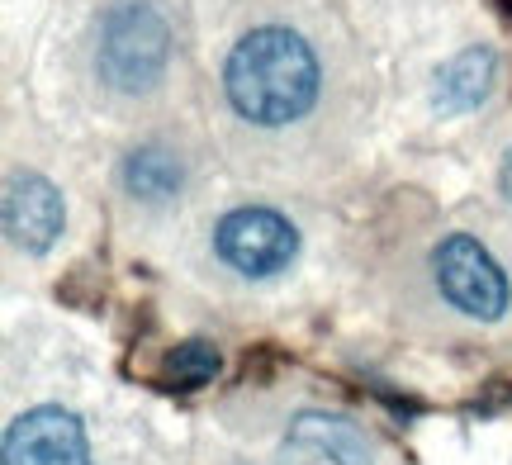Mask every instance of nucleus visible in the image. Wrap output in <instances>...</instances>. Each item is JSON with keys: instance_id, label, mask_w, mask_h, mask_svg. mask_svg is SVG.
<instances>
[{"instance_id": "nucleus-9", "label": "nucleus", "mask_w": 512, "mask_h": 465, "mask_svg": "<svg viewBox=\"0 0 512 465\" xmlns=\"http://www.w3.org/2000/svg\"><path fill=\"white\" fill-rule=\"evenodd\" d=\"M185 171L181 162H176V152L166 148H133L124 157V186L133 200H147V205H162V200H171L176 190H181Z\"/></svg>"}, {"instance_id": "nucleus-6", "label": "nucleus", "mask_w": 512, "mask_h": 465, "mask_svg": "<svg viewBox=\"0 0 512 465\" xmlns=\"http://www.w3.org/2000/svg\"><path fill=\"white\" fill-rule=\"evenodd\" d=\"M62 224H67L62 190L48 176H38V171L10 176V186H5V233H10L15 247L38 257V252H48L57 242Z\"/></svg>"}, {"instance_id": "nucleus-10", "label": "nucleus", "mask_w": 512, "mask_h": 465, "mask_svg": "<svg viewBox=\"0 0 512 465\" xmlns=\"http://www.w3.org/2000/svg\"><path fill=\"white\" fill-rule=\"evenodd\" d=\"M219 375V352L209 342H181L162 356V380L171 390H200Z\"/></svg>"}, {"instance_id": "nucleus-8", "label": "nucleus", "mask_w": 512, "mask_h": 465, "mask_svg": "<svg viewBox=\"0 0 512 465\" xmlns=\"http://www.w3.org/2000/svg\"><path fill=\"white\" fill-rule=\"evenodd\" d=\"M494 81H498V57L494 48H465L456 53L446 67L437 72V91H432V105L441 114H470L479 110L489 95H494Z\"/></svg>"}, {"instance_id": "nucleus-3", "label": "nucleus", "mask_w": 512, "mask_h": 465, "mask_svg": "<svg viewBox=\"0 0 512 465\" xmlns=\"http://www.w3.org/2000/svg\"><path fill=\"white\" fill-rule=\"evenodd\" d=\"M432 271H437V290L441 299L460 309L465 318H479V323H498L508 314V276L494 261V252L484 247L470 233H446L432 252Z\"/></svg>"}, {"instance_id": "nucleus-4", "label": "nucleus", "mask_w": 512, "mask_h": 465, "mask_svg": "<svg viewBox=\"0 0 512 465\" xmlns=\"http://www.w3.org/2000/svg\"><path fill=\"white\" fill-rule=\"evenodd\" d=\"M214 247L219 257L247 280L280 276L294 257H299V233L285 214H275L266 205H242L233 214H223L214 228Z\"/></svg>"}, {"instance_id": "nucleus-11", "label": "nucleus", "mask_w": 512, "mask_h": 465, "mask_svg": "<svg viewBox=\"0 0 512 465\" xmlns=\"http://www.w3.org/2000/svg\"><path fill=\"white\" fill-rule=\"evenodd\" d=\"M498 190L512 200V148H508V157H503V167H498Z\"/></svg>"}, {"instance_id": "nucleus-1", "label": "nucleus", "mask_w": 512, "mask_h": 465, "mask_svg": "<svg viewBox=\"0 0 512 465\" xmlns=\"http://www.w3.org/2000/svg\"><path fill=\"white\" fill-rule=\"evenodd\" d=\"M223 91H228V105L261 129L294 124L318 100V57L294 29L261 24L252 34H242L238 48L228 53Z\"/></svg>"}, {"instance_id": "nucleus-2", "label": "nucleus", "mask_w": 512, "mask_h": 465, "mask_svg": "<svg viewBox=\"0 0 512 465\" xmlns=\"http://www.w3.org/2000/svg\"><path fill=\"white\" fill-rule=\"evenodd\" d=\"M171 57V34L166 19L147 0H119L100 15L95 29V72L105 86L124 95L152 91L166 72Z\"/></svg>"}, {"instance_id": "nucleus-7", "label": "nucleus", "mask_w": 512, "mask_h": 465, "mask_svg": "<svg viewBox=\"0 0 512 465\" xmlns=\"http://www.w3.org/2000/svg\"><path fill=\"white\" fill-rule=\"evenodd\" d=\"M290 447L328 465H370V437L342 413H299L290 428Z\"/></svg>"}, {"instance_id": "nucleus-5", "label": "nucleus", "mask_w": 512, "mask_h": 465, "mask_svg": "<svg viewBox=\"0 0 512 465\" xmlns=\"http://www.w3.org/2000/svg\"><path fill=\"white\" fill-rule=\"evenodd\" d=\"M5 465H91V442L81 418L57 404L19 413L5 428Z\"/></svg>"}]
</instances>
